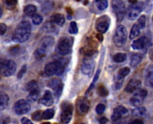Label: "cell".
Wrapping results in <instances>:
<instances>
[{
	"mask_svg": "<svg viewBox=\"0 0 153 124\" xmlns=\"http://www.w3.org/2000/svg\"><path fill=\"white\" fill-rule=\"evenodd\" d=\"M128 124H143V122H142V120L140 119H136Z\"/></svg>",
	"mask_w": 153,
	"mask_h": 124,
	"instance_id": "44",
	"label": "cell"
},
{
	"mask_svg": "<svg viewBox=\"0 0 153 124\" xmlns=\"http://www.w3.org/2000/svg\"><path fill=\"white\" fill-rule=\"evenodd\" d=\"M3 4L7 9L13 10L18 4V0H2Z\"/></svg>",
	"mask_w": 153,
	"mask_h": 124,
	"instance_id": "28",
	"label": "cell"
},
{
	"mask_svg": "<svg viewBox=\"0 0 153 124\" xmlns=\"http://www.w3.org/2000/svg\"><path fill=\"white\" fill-rule=\"evenodd\" d=\"M142 85L140 80L137 79H132L128 81V84L125 88V91L128 93H134L139 89Z\"/></svg>",
	"mask_w": 153,
	"mask_h": 124,
	"instance_id": "15",
	"label": "cell"
},
{
	"mask_svg": "<svg viewBox=\"0 0 153 124\" xmlns=\"http://www.w3.org/2000/svg\"><path fill=\"white\" fill-rule=\"evenodd\" d=\"M95 67L94 61L91 57H86L82 61L81 66V71L83 74L91 76L93 74Z\"/></svg>",
	"mask_w": 153,
	"mask_h": 124,
	"instance_id": "11",
	"label": "cell"
},
{
	"mask_svg": "<svg viewBox=\"0 0 153 124\" xmlns=\"http://www.w3.org/2000/svg\"><path fill=\"white\" fill-rule=\"evenodd\" d=\"M76 1H81V0H76Z\"/></svg>",
	"mask_w": 153,
	"mask_h": 124,
	"instance_id": "50",
	"label": "cell"
},
{
	"mask_svg": "<svg viewBox=\"0 0 153 124\" xmlns=\"http://www.w3.org/2000/svg\"><path fill=\"white\" fill-rule=\"evenodd\" d=\"M147 91L145 89H139L134 92L133 96L130 99V102L133 106L140 107L143 103L144 99L147 97Z\"/></svg>",
	"mask_w": 153,
	"mask_h": 124,
	"instance_id": "10",
	"label": "cell"
},
{
	"mask_svg": "<svg viewBox=\"0 0 153 124\" xmlns=\"http://www.w3.org/2000/svg\"><path fill=\"white\" fill-rule=\"evenodd\" d=\"M54 115V110L53 109L46 110L42 113V119L50 120L52 118Z\"/></svg>",
	"mask_w": 153,
	"mask_h": 124,
	"instance_id": "32",
	"label": "cell"
},
{
	"mask_svg": "<svg viewBox=\"0 0 153 124\" xmlns=\"http://www.w3.org/2000/svg\"><path fill=\"white\" fill-rule=\"evenodd\" d=\"M39 95V89L33 90V91H30V94L28 96V97H27V100L29 102H34L38 99Z\"/></svg>",
	"mask_w": 153,
	"mask_h": 124,
	"instance_id": "27",
	"label": "cell"
},
{
	"mask_svg": "<svg viewBox=\"0 0 153 124\" xmlns=\"http://www.w3.org/2000/svg\"><path fill=\"white\" fill-rule=\"evenodd\" d=\"M145 84L149 87H153V71H149L145 77Z\"/></svg>",
	"mask_w": 153,
	"mask_h": 124,
	"instance_id": "30",
	"label": "cell"
},
{
	"mask_svg": "<svg viewBox=\"0 0 153 124\" xmlns=\"http://www.w3.org/2000/svg\"><path fill=\"white\" fill-rule=\"evenodd\" d=\"M142 10H143V6L142 4H139V3L132 4L131 6H129L128 11H127L128 18L131 20H136L142 12Z\"/></svg>",
	"mask_w": 153,
	"mask_h": 124,
	"instance_id": "13",
	"label": "cell"
},
{
	"mask_svg": "<svg viewBox=\"0 0 153 124\" xmlns=\"http://www.w3.org/2000/svg\"><path fill=\"white\" fill-rule=\"evenodd\" d=\"M128 1L131 4H136V3H137V0H128Z\"/></svg>",
	"mask_w": 153,
	"mask_h": 124,
	"instance_id": "46",
	"label": "cell"
},
{
	"mask_svg": "<svg viewBox=\"0 0 153 124\" xmlns=\"http://www.w3.org/2000/svg\"><path fill=\"white\" fill-rule=\"evenodd\" d=\"M42 21H43V18L42 15L36 14L32 17V22L34 25H39L42 23Z\"/></svg>",
	"mask_w": 153,
	"mask_h": 124,
	"instance_id": "36",
	"label": "cell"
},
{
	"mask_svg": "<svg viewBox=\"0 0 153 124\" xmlns=\"http://www.w3.org/2000/svg\"><path fill=\"white\" fill-rule=\"evenodd\" d=\"M68 31L70 33H71V34H76V33H78V32H79V28H78L77 24H76V22H71L68 28Z\"/></svg>",
	"mask_w": 153,
	"mask_h": 124,
	"instance_id": "33",
	"label": "cell"
},
{
	"mask_svg": "<svg viewBox=\"0 0 153 124\" xmlns=\"http://www.w3.org/2000/svg\"><path fill=\"white\" fill-rule=\"evenodd\" d=\"M116 122V121H115ZM114 124H125V122L122 121V120H119L118 122H116V123H115Z\"/></svg>",
	"mask_w": 153,
	"mask_h": 124,
	"instance_id": "48",
	"label": "cell"
},
{
	"mask_svg": "<svg viewBox=\"0 0 153 124\" xmlns=\"http://www.w3.org/2000/svg\"><path fill=\"white\" fill-rule=\"evenodd\" d=\"M110 25V18L108 15H102L97 20L95 27L100 33H105L108 31Z\"/></svg>",
	"mask_w": 153,
	"mask_h": 124,
	"instance_id": "9",
	"label": "cell"
},
{
	"mask_svg": "<svg viewBox=\"0 0 153 124\" xmlns=\"http://www.w3.org/2000/svg\"><path fill=\"white\" fill-rule=\"evenodd\" d=\"M112 7L119 21L123 19L126 13L125 4L122 0H112Z\"/></svg>",
	"mask_w": 153,
	"mask_h": 124,
	"instance_id": "8",
	"label": "cell"
},
{
	"mask_svg": "<svg viewBox=\"0 0 153 124\" xmlns=\"http://www.w3.org/2000/svg\"><path fill=\"white\" fill-rule=\"evenodd\" d=\"M54 24H53V23H52V22H50V23H46V24L45 25V29L47 32H50V33H53V32L54 31V30H56L57 29H56L55 26L54 25Z\"/></svg>",
	"mask_w": 153,
	"mask_h": 124,
	"instance_id": "38",
	"label": "cell"
},
{
	"mask_svg": "<svg viewBox=\"0 0 153 124\" xmlns=\"http://www.w3.org/2000/svg\"><path fill=\"white\" fill-rule=\"evenodd\" d=\"M65 21V19L64 15L60 13H57L51 17V22L53 24L59 25V26H62L64 25Z\"/></svg>",
	"mask_w": 153,
	"mask_h": 124,
	"instance_id": "20",
	"label": "cell"
},
{
	"mask_svg": "<svg viewBox=\"0 0 153 124\" xmlns=\"http://www.w3.org/2000/svg\"><path fill=\"white\" fill-rule=\"evenodd\" d=\"M94 3L98 10L101 11L106 10L108 7V0H95Z\"/></svg>",
	"mask_w": 153,
	"mask_h": 124,
	"instance_id": "26",
	"label": "cell"
},
{
	"mask_svg": "<svg viewBox=\"0 0 153 124\" xmlns=\"http://www.w3.org/2000/svg\"><path fill=\"white\" fill-rule=\"evenodd\" d=\"M73 105L71 103L65 102L62 104V113H61V121L64 124H68L72 119Z\"/></svg>",
	"mask_w": 153,
	"mask_h": 124,
	"instance_id": "7",
	"label": "cell"
},
{
	"mask_svg": "<svg viewBox=\"0 0 153 124\" xmlns=\"http://www.w3.org/2000/svg\"><path fill=\"white\" fill-rule=\"evenodd\" d=\"M100 122L101 124H105L108 122V119L106 118H102L100 120Z\"/></svg>",
	"mask_w": 153,
	"mask_h": 124,
	"instance_id": "45",
	"label": "cell"
},
{
	"mask_svg": "<svg viewBox=\"0 0 153 124\" xmlns=\"http://www.w3.org/2000/svg\"><path fill=\"white\" fill-rule=\"evenodd\" d=\"M36 7L33 4H28L24 7V13L27 16L33 17L36 13Z\"/></svg>",
	"mask_w": 153,
	"mask_h": 124,
	"instance_id": "24",
	"label": "cell"
},
{
	"mask_svg": "<svg viewBox=\"0 0 153 124\" xmlns=\"http://www.w3.org/2000/svg\"><path fill=\"white\" fill-rule=\"evenodd\" d=\"M26 70H27V66L26 65H24L23 66V67L21 68V69L20 70L19 73H18V79H21L22 77H23V76H24L25 73H26Z\"/></svg>",
	"mask_w": 153,
	"mask_h": 124,
	"instance_id": "41",
	"label": "cell"
},
{
	"mask_svg": "<svg viewBox=\"0 0 153 124\" xmlns=\"http://www.w3.org/2000/svg\"><path fill=\"white\" fill-rule=\"evenodd\" d=\"M31 33V25L28 20H23L17 25L13 36V40L17 43H23L29 39Z\"/></svg>",
	"mask_w": 153,
	"mask_h": 124,
	"instance_id": "1",
	"label": "cell"
},
{
	"mask_svg": "<svg viewBox=\"0 0 153 124\" xmlns=\"http://www.w3.org/2000/svg\"><path fill=\"white\" fill-rule=\"evenodd\" d=\"M16 68L17 65L14 61L6 60L0 65V74L4 77H9L15 74Z\"/></svg>",
	"mask_w": 153,
	"mask_h": 124,
	"instance_id": "6",
	"label": "cell"
},
{
	"mask_svg": "<svg viewBox=\"0 0 153 124\" xmlns=\"http://www.w3.org/2000/svg\"><path fill=\"white\" fill-rule=\"evenodd\" d=\"M97 92L100 96L101 97H106L108 95V89H107L105 87V86H103V85H100V86H98Z\"/></svg>",
	"mask_w": 153,
	"mask_h": 124,
	"instance_id": "34",
	"label": "cell"
},
{
	"mask_svg": "<svg viewBox=\"0 0 153 124\" xmlns=\"http://www.w3.org/2000/svg\"><path fill=\"white\" fill-rule=\"evenodd\" d=\"M127 113H128V110L125 107L120 105V106L116 107L114 109L113 115L111 116V119L114 122L116 121V120H118L120 119L123 115L126 114Z\"/></svg>",
	"mask_w": 153,
	"mask_h": 124,
	"instance_id": "16",
	"label": "cell"
},
{
	"mask_svg": "<svg viewBox=\"0 0 153 124\" xmlns=\"http://www.w3.org/2000/svg\"><path fill=\"white\" fill-rule=\"evenodd\" d=\"M105 105L103 104H99L96 107V113L98 115H101L105 112Z\"/></svg>",
	"mask_w": 153,
	"mask_h": 124,
	"instance_id": "40",
	"label": "cell"
},
{
	"mask_svg": "<svg viewBox=\"0 0 153 124\" xmlns=\"http://www.w3.org/2000/svg\"><path fill=\"white\" fill-rule=\"evenodd\" d=\"M7 30V25L4 23H0V36L4 35Z\"/></svg>",
	"mask_w": 153,
	"mask_h": 124,
	"instance_id": "42",
	"label": "cell"
},
{
	"mask_svg": "<svg viewBox=\"0 0 153 124\" xmlns=\"http://www.w3.org/2000/svg\"><path fill=\"white\" fill-rule=\"evenodd\" d=\"M127 30L125 26L120 25L117 27L113 36V42L115 45L118 47H121L125 45L127 41Z\"/></svg>",
	"mask_w": 153,
	"mask_h": 124,
	"instance_id": "5",
	"label": "cell"
},
{
	"mask_svg": "<svg viewBox=\"0 0 153 124\" xmlns=\"http://www.w3.org/2000/svg\"><path fill=\"white\" fill-rule=\"evenodd\" d=\"M147 43H148L147 39L145 36H142L134 40L133 43L131 44V47L132 49L135 50H143L144 48H145L146 46L147 45Z\"/></svg>",
	"mask_w": 153,
	"mask_h": 124,
	"instance_id": "17",
	"label": "cell"
},
{
	"mask_svg": "<svg viewBox=\"0 0 153 124\" xmlns=\"http://www.w3.org/2000/svg\"><path fill=\"white\" fill-rule=\"evenodd\" d=\"M26 89L28 91H33V90L39 89L38 84H37V83L35 81H30V82L28 83V84H27V86H26Z\"/></svg>",
	"mask_w": 153,
	"mask_h": 124,
	"instance_id": "35",
	"label": "cell"
},
{
	"mask_svg": "<svg viewBox=\"0 0 153 124\" xmlns=\"http://www.w3.org/2000/svg\"><path fill=\"white\" fill-rule=\"evenodd\" d=\"M97 38L99 39L100 41H102V39H103V37H102V36L101 33H100V34H98L97 35Z\"/></svg>",
	"mask_w": 153,
	"mask_h": 124,
	"instance_id": "47",
	"label": "cell"
},
{
	"mask_svg": "<svg viewBox=\"0 0 153 124\" xmlns=\"http://www.w3.org/2000/svg\"><path fill=\"white\" fill-rule=\"evenodd\" d=\"M73 39L69 37H62L59 39L57 46V53L61 55H70L72 52Z\"/></svg>",
	"mask_w": 153,
	"mask_h": 124,
	"instance_id": "4",
	"label": "cell"
},
{
	"mask_svg": "<svg viewBox=\"0 0 153 124\" xmlns=\"http://www.w3.org/2000/svg\"><path fill=\"white\" fill-rule=\"evenodd\" d=\"M54 45V39L52 36H45L41 42L40 46L35 51L34 56L36 59L41 60L44 58L48 52H50L53 48Z\"/></svg>",
	"mask_w": 153,
	"mask_h": 124,
	"instance_id": "2",
	"label": "cell"
},
{
	"mask_svg": "<svg viewBox=\"0 0 153 124\" xmlns=\"http://www.w3.org/2000/svg\"><path fill=\"white\" fill-rule=\"evenodd\" d=\"M131 114L134 117H144L146 115V108L144 107H137L132 110Z\"/></svg>",
	"mask_w": 153,
	"mask_h": 124,
	"instance_id": "22",
	"label": "cell"
},
{
	"mask_svg": "<svg viewBox=\"0 0 153 124\" xmlns=\"http://www.w3.org/2000/svg\"><path fill=\"white\" fill-rule=\"evenodd\" d=\"M131 70L128 67L123 68L120 69L118 72V76H117V78L120 79H124V78L126 76H127L128 75L130 74Z\"/></svg>",
	"mask_w": 153,
	"mask_h": 124,
	"instance_id": "29",
	"label": "cell"
},
{
	"mask_svg": "<svg viewBox=\"0 0 153 124\" xmlns=\"http://www.w3.org/2000/svg\"><path fill=\"white\" fill-rule=\"evenodd\" d=\"M142 55H140L138 53L133 54L131 57V60H130V65L131 67L135 68L137 67V65H139V63L142 62Z\"/></svg>",
	"mask_w": 153,
	"mask_h": 124,
	"instance_id": "21",
	"label": "cell"
},
{
	"mask_svg": "<svg viewBox=\"0 0 153 124\" xmlns=\"http://www.w3.org/2000/svg\"><path fill=\"white\" fill-rule=\"evenodd\" d=\"M137 25H139L140 29H143L145 28L146 26V17L145 15H142V16L139 17L137 21Z\"/></svg>",
	"mask_w": 153,
	"mask_h": 124,
	"instance_id": "37",
	"label": "cell"
},
{
	"mask_svg": "<svg viewBox=\"0 0 153 124\" xmlns=\"http://www.w3.org/2000/svg\"><path fill=\"white\" fill-rule=\"evenodd\" d=\"M127 56L124 53H117L113 56V61L117 63H120L123 62L126 60Z\"/></svg>",
	"mask_w": 153,
	"mask_h": 124,
	"instance_id": "31",
	"label": "cell"
},
{
	"mask_svg": "<svg viewBox=\"0 0 153 124\" xmlns=\"http://www.w3.org/2000/svg\"><path fill=\"white\" fill-rule=\"evenodd\" d=\"M39 102L41 104L45 105V106L50 107L54 103V97L53 94H52L50 91L49 90H46L45 94H44L43 97L41 98L39 100Z\"/></svg>",
	"mask_w": 153,
	"mask_h": 124,
	"instance_id": "18",
	"label": "cell"
},
{
	"mask_svg": "<svg viewBox=\"0 0 153 124\" xmlns=\"http://www.w3.org/2000/svg\"><path fill=\"white\" fill-rule=\"evenodd\" d=\"M140 28L137 25V23L134 24L130 32V36H129L130 39H136L137 36H139V34H140Z\"/></svg>",
	"mask_w": 153,
	"mask_h": 124,
	"instance_id": "25",
	"label": "cell"
},
{
	"mask_svg": "<svg viewBox=\"0 0 153 124\" xmlns=\"http://www.w3.org/2000/svg\"><path fill=\"white\" fill-rule=\"evenodd\" d=\"M89 102L86 99H80L78 102V105H77V109L79 113L81 115H84L89 111Z\"/></svg>",
	"mask_w": 153,
	"mask_h": 124,
	"instance_id": "19",
	"label": "cell"
},
{
	"mask_svg": "<svg viewBox=\"0 0 153 124\" xmlns=\"http://www.w3.org/2000/svg\"><path fill=\"white\" fill-rule=\"evenodd\" d=\"M21 123L22 124H33L30 120L27 118H23L21 119Z\"/></svg>",
	"mask_w": 153,
	"mask_h": 124,
	"instance_id": "43",
	"label": "cell"
},
{
	"mask_svg": "<svg viewBox=\"0 0 153 124\" xmlns=\"http://www.w3.org/2000/svg\"><path fill=\"white\" fill-rule=\"evenodd\" d=\"M65 68V65L62 61H53L47 64L45 66V72L49 76H60L63 74Z\"/></svg>",
	"mask_w": 153,
	"mask_h": 124,
	"instance_id": "3",
	"label": "cell"
},
{
	"mask_svg": "<svg viewBox=\"0 0 153 124\" xmlns=\"http://www.w3.org/2000/svg\"><path fill=\"white\" fill-rule=\"evenodd\" d=\"M152 20H153V15H152Z\"/></svg>",
	"mask_w": 153,
	"mask_h": 124,
	"instance_id": "51",
	"label": "cell"
},
{
	"mask_svg": "<svg viewBox=\"0 0 153 124\" xmlns=\"http://www.w3.org/2000/svg\"><path fill=\"white\" fill-rule=\"evenodd\" d=\"M2 13H3V11H2V8H1V4H0V18L1 17V15H2Z\"/></svg>",
	"mask_w": 153,
	"mask_h": 124,
	"instance_id": "49",
	"label": "cell"
},
{
	"mask_svg": "<svg viewBox=\"0 0 153 124\" xmlns=\"http://www.w3.org/2000/svg\"><path fill=\"white\" fill-rule=\"evenodd\" d=\"M30 110V105L28 100L20 99L14 105V110L18 115H24Z\"/></svg>",
	"mask_w": 153,
	"mask_h": 124,
	"instance_id": "12",
	"label": "cell"
},
{
	"mask_svg": "<svg viewBox=\"0 0 153 124\" xmlns=\"http://www.w3.org/2000/svg\"><path fill=\"white\" fill-rule=\"evenodd\" d=\"M9 97L6 94H0V110H4L8 105Z\"/></svg>",
	"mask_w": 153,
	"mask_h": 124,
	"instance_id": "23",
	"label": "cell"
},
{
	"mask_svg": "<svg viewBox=\"0 0 153 124\" xmlns=\"http://www.w3.org/2000/svg\"><path fill=\"white\" fill-rule=\"evenodd\" d=\"M42 113L43 112H42L41 110L36 111L32 115V118L34 120H40L41 119H42Z\"/></svg>",
	"mask_w": 153,
	"mask_h": 124,
	"instance_id": "39",
	"label": "cell"
},
{
	"mask_svg": "<svg viewBox=\"0 0 153 124\" xmlns=\"http://www.w3.org/2000/svg\"><path fill=\"white\" fill-rule=\"evenodd\" d=\"M48 86H50L51 89L54 90L55 96H57V97H59L61 96L62 89H63V84H62V81L60 79H57V78H54V79H51L49 81Z\"/></svg>",
	"mask_w": 153,
	"mask_h": 124,
	"instance_id": "14",
	"label": "cell"
}]
</instances>
